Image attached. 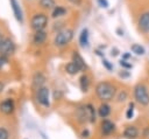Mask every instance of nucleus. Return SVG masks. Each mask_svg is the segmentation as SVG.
I'll return each mask as SVG.
<instances>
[{
	"instance_id": "f257e3e1",
	"label": "nucleus",
	"mask_w": 149,
	"mask_h": 139,
	"mask_svg": "<svg viewBox=\"0 0 149 139\" xmlns=\"http://www.w3.org/2000/svg\"><path fill=\"white\" fill-rule=\"evenodd\" d=\"M95 92L97 96L99 97V99L106 102V100H111L115 93V88L108 83V82H100L98 83L97 88H95Z\"/></svg>"
},
{
	"instance_id": "f03ea898",
	"label": "nucleus",
	"mask_w": 149,
	"mask_h": 139,
	"mask_svg": "<svg viewBox=\"0 0 149 139\" xmlns=\"http://www.w3.org/2000/svg\"><path fill=\"white\" fill-rule=\"evenodd\" d=\"M77 118L80 123H85V121L93 123L95 120V111L93 106L91 104L79 106L77 109Z\"/></svg>"
},
{
	"instance_id": "7ed1b4c3",
	"label": "nucleus",
	"mask_w": 149,
	"mask_h": 139,
	"mask_svg": "<svg viewBox=\"0 0 149 139\" xmlns=\"http://www.w3.org/2000/svg\"><path fill=\"white\" fill-rule=\"evenodd\" d=\"M72 37H73V32L71 29H64L57 33L54 40V43L57 47H64L72 40Z\"/></svg>"
},
{
	"instance_id": "20e7f679",
	"label": "nucleus",
	"mask_w": 149,
	"mask_h": 139,
	"mask_svg": "<svg viewBox=\"0 0 149 139\" xmlns=\"http://www.w3.org/2000/svg\"><path fill=\"white\" fill-rule=\"evenodd\" d=\"M134 96H135L136 102L140 103L141 105L149 104V95H148V90L144 85L137 84L134 89Z\"/></svg>"
},
{
	"instance_id": "39448f33",
	"label": "nucleus",
	"mask_w": 149,
	"mask_h": 139,
	"mask_svg": "<svg viewBox=\"0 0 149 139\" xmlns=\"http://www.w3.org/2000/svg\"><path fill=\"white\" fill-rule=\"evenodd\" d=\"M48 23V18L45 14L43 13H38V14H35L30 21V25H31V28L37 32V30H43L45 28Z\"/></svg>"
},
{
	"instance_id": "423d86ee",
	"label": "nucleus",
	"mask_w": 149,
	"mask_h": 139,
	"mask_svg": "<svg viewBox=\"0 0 149 139\" xmlns=\"http://www.w3.org/2000/svg\"><path fill=\"white\" fill-rule=\"evenodd\" d=\"M15 50V44L10 39H3L2 44L0 47V54L5 56H9L14 53Z\"/></svg>"
},
{
	"instance_id": "0eeeda50",
	"label": "nucleus",
	"mask_w": 149,
	"mask_h": 139,
	"mask_svg": "<svg viewBox=\"0 0 149 139\" xmlns=\"http://www.w3.org/2000/svg\"><path fill=\"white\" fill-rule=\"evenodd\" d=\"M37 100L41 105L43 106H49L50 100H49V89L45 86H42L37 89Z\"/></svg>"
},
{
	"instance_id": "6e6552de",
	"label": "nucleus",
	"mask_w": 149,
	"mask_h": 139,
	"mask_svg": "<svg viewBox=\"0 0 149 139\" xmlns=\"http://www.w3.org/2000/svg\"><path fill=\"white\" fill-rule=\"evenodd\" d=\"M0 111L5 114H9L14 111V102L10 98H6L0 103Z\"/></svg>"
},
{
	"instance_id": "1a4fd4ad",
	"label": "nucleus",
	"mask_w": 149,
	"mask_h": 139,
	"mask_svg": "<svg viewBox=\"0 0 149 139\" xmlns=\"http://www.w3.org/2000/svg\"><path fill=\"white\" fill-rule=\"evenodd\" d=\"M139 28L143 33L149 32V12H144L139 19Z\"/></svg>"
},
{
	"instance_id": "9d476101",
	"label": "nucleus",
	"mask_w": 149,
	"mask_h": 139,
	"mask_svg": "<svg viewBox=\"0 0 149 139\" xmlns=\"http://www.w3.org/2000/svg\"><path fill=\"white\" fill-rule=\"evenodd\" d=\"M9 2H10V6H12L13 13H14L16 20L20 21V22H22V21H23V18H22V11H21V8H20L19 2H17L16 0H9Z\"/></svg>"
},
{
	"instance_id": "9b49d317",
	"label": "nucleus",
	"mask_w": 149,
	"mask_h": 139,
	"mask_svg": "<svg viewBox=\"0 0 149 139\" xmlns=\"http://www.w3.org/2000/svg\"><path fill=\"white\" fill-rule=\"evenodd\" d=\"M114 124L112 123V121H109V120H107V119H105V120H102V123H101V132H102V134H111L113 131H114Z\"/></svg>"
},
{
	"instance_id": "f8f14e48",
	"label": "nucleus",
	"mask_w": 149,
	"mask_h": 139,
	"mask_svg": "<svg viewBox=\"0 0 149 139\" xmlns=\"http://www.w3.org/2000/svg\"><path fill=\"white\" fill-rule=\"evenodd\" d=\"M47 39V33L44 30H37L35 32L34 34V37H33V41L35 44H42Z\"/></svg>"
},
{
	"instance_id": "ddd939ff",
	"label": "nucleus",
	"mask_w": 149,
	"mask_h": 139,
	"mask_svg": "<svg viewBox=\"0 0 149 139\" xmlns=\"http://www.w3.org/2000/svg\"><path fill=\"white\" fill-rule=\"evenodd\" d=\"M139 132H137V128L135 126H127L125 128V132H123V135L127 138V139H135L137 137Z\"/></svg>"
},
{
	"instance_id": "4468645a",
	"label": "nucleus",
	"mask_w": 149,
	"mask_h": 139,
	"mask_svg": "<svg viewBox=\"0 0 149 139\" xmlns=\"http://www.w3.org/2000/svg\"><path fill=\"white\" fill-rule=\"evenodd\" d=\"M72 62H74V63L79 67L80 70H84V69L86 68V64H85L83 57H81L78 53H73V55H72Z\"/></svg>"
},
{
	"instance_id": "2eb2a0df",
	"label": "nucleus",
	"mask_w": 149,
	"mask_h": 139,
	"mask_svg": "<svg viewBox=\"0 0 149 139\" xmlns=\"http://www.w3.org/2000/svg\"><path fill=\"white\" fill-rule=\"evenodd\" d=\"M79 42L81 47H87L88 46V30L85 28L81 30L80 36H79Z\"/></svg>"
},
{
	"instance_id": "dca6fc26",
	"label": "nucleus",
	"mask_w": 149,
	"mask_h": 139,
	"mask_svg": "<svg viewBox=\"0 0 149 139\" xmlns=\"http://www.w3.org/2000/svg\"><path fill=\"white\" fill-rule=\"evenodd\" d=\"M65 70H66V72L70 74V75H76L77 72L80 71L79 67H78L74 62H70V63H68V64L65 65Z\"/></svg>"
},
{
	"instance_id": "f3484780",
	"label": "nucleus",
	"mask_w": 149,
	"mask_h": 139,
	"mask_svg": "<svg viewBox=\"0 0 149 139\" xmlns=\"http://www.w3.org/2000/svg\"><path fill=\"white\" fill-rule=\"evenodd\" d=\"M43 82H44V77H43V75H42L41 72L35 74V76H34V78H33V84H34V86L37 88V89H40V88H42Z\"/></svg>"
},
{
	"instance_id": "a211bd4d",
	"label": "nucleus",
	"mask_w": 149,
	"mask_h": 139,
	"mask_svg": "<svg viewBox=\"0 0 149 139\" xmlns=\"http://www.w3.org/2000/svg\"><path fill=\"white\" fill-rule=\"evenodd\" d=\"M109 112H111V109H109V106L107 105V104H101L100 106H99V109H98V113H99V116L101 117V118H106L108 114H109Z\"/></svg>"
},
{
	"instance_id": "6ab92c4d",
	"label": "nucleus",
	"mask_w": 149,
	"mask_h": 139,
	"mask_svg": "<svg viewBox=\"0 0 149 139\" xmlns=\"http://www.w3.org/2000/svg\"><path fill=\"white\" fill-rule=\"evenodd\" d=\"M66 14V9L64 7H61V6H56L52 11V18L56 19V18H59V16H63Z\"/></svg>"
},
{
	"instance_id": "aec40b11",
	"label": "nucleus",
	"mask_w": 149,
	"mask_h": 139,
	"mask_svg": "<svg viewBox=\"0 0 149 139\" xmlns=\"http://www.w3.org/2000/svg\"><path fill=\"white\" fill-rule=\"evenodd\" d=\"M79 84H80V89L83 90V91H87V89H88V85H90V79H88V77L87 76H81L80 78H79Z\"/></svg>"
},
{
	"instance_id": "412c9836",
	"label": "nucleus",
	"mask_w": 149,
	"mask_h": 139,
	"mask_svg": "<svg viewBox=\"0 0 149 139\" xmlns=\"http://www.w3.org/2000/svg\"><path fill=\"white\" fill-rule=\"evenodd\" d=\"M130 49H132V51H133V53H135L136 55H143V54L146 53L144 48H143L142 46L137 44V43H135V44H132Z\"/></svg>"
},
{
	"instance_id": "4be33fe9",
	"label": "nucleus",
	"mask_w": 149,
	"mask_h": 139,
	"mask_svg": "<svg viewBox=\"0 0 149 139\" xmlns=\"http://www.w3.org/2000/svg\"><path fill=\"white\" fill-rule=\"evenodd\" d=\"M41 6L43 8H52L55 6V0H41Z\"/></svg>"
},
{
	"instance_id": "5701e85b",
	"label": "nucleus",
	"mask_w": 149,
	"mask_h": 139,
	"mask_svg": "<svg viewBox=\"0 0 149 139\" xmlns=\"http://www.w3.org/2000/svg\"><path fill=\"white\" fill-rule=\"evenodd\" d=\"M7 63H8V58H7V56H5V55H0V70H1Z\"/></svg>"
},
{
	"instance_id": "b1692460",
	"label": "nucleus",
	"mask_w": 149,
	"mask_h": 139,
	"mask_svg": "<svg viewBox=\"0 0 149 139\" xmlns=\"http://www.w3.org/2000/svg\"><path fill=\"white\" fill-rule=\"evenodd\" d=\"M9 134H8V131L3 127H0V139H8Z\"/></svg>"
},
{
	"instance_id": "393cba45",
	"label": "nucleus",
	"mask_w": 149,
	"mask_h": 139,
	"mask_svg": "<svg viewBox=\"0 0 149 139\" xmlns=\"http://www.w3.org/2000/svg\"><path fill=\"white\" fill-rule=\"evenodd\" d=\"M133 113H134V104H129V109H128V111H127V113H126L127 118L130 119V118L133 117Z\"/></svg>"
},
{
	"instance_id": "a878e982",
	"label": "nucleus",
	"mask_w": 149,
	"mask_h": 139,
	"mask_svg": "<svg viewBox=\"0 0 149 139\" xmlns=\"http://www.w3.org/2000/svg\"><path fill=\"white\" fill-rule=\"evenodd\" d=\"M97 1H98V4H99L100 7H104V8H107L108 7V1L107 0H97Z\"/></svg>"
},
{
	"instance_id": "bb28decb",
	"label": "nucleus",
	"mask_w": 149,
	"mask_h": 139,
	"mask_svg": "<svg viewBox=\"0 0 149 139\" xmlns=\"http://www.w3.org/2000/svg\"><path fill=\"white\" fill-rule=\"evenodd\" d=\"M126 97H127L126 91H122V92H120V95H119V97H118V100H119V102H123V100L126 99Z\"/></svg>"
},
{
	"instance_id": "cd10ccee",
	"label": "nucleus",
	"mask_w": 149,
	"mask_h": 139,
	"mask_svg": "<svg viewBox=\"0 0 149 139\" xmlns=\"http://www.w3.org/2000/svg\"><path fill=\"white\" fill-rule=\"evenodd\" d=\"M120 64H121V65H123V67H126V68H130V67H132V64L126 63V61H123V60H121V61H120Z\"/></svg>"
},
{
	"instance_id": "c85d7f7f",
	"label": "nucleus",
	"mask_w": 149,
	"mask_h": 139,
	"mask_svg": "<svg viewBox=\"0 0 149 139\" xmlns=\"http://www.w3.org/2000/svg\"><path fill=\"white\" fill-rule=\"evenodd\" d=\"M104 64L106 65V68H107L108 70H111V69H112V65H111V64L108 63V61H106V60H104Z\"/></svg>"
},
{
	"instance_id": "c756f323",
	"label": "nucleus",
	"mask_w": 149,
	"mask_h": 139,
	"mask_svg": "<svg viewBox=\"0 0 149 139\" xmlns=\"http://www.w3.org/2000/svg\"><path fill=\"white\" fill-rule=\"evenodd\" d=\"M71 4H74V5H78L80 2V0H69Z\"/></svg>"
},
{
	"instance_id": "7c9ffc66",
	"label": "nucleus",
	"mask_w": 149,
	"mask_h": 139,
	"mask_svg": "<svg viewBox=\"0 0 149 139\" xmlns=\"http://www.w3.org/2000/svg\"><path fill=\"white\" fill-rule=\"evenodd\" d=\"M87 135H88V131H83V137L86 138Z\"/></svg>"
},
{
	"instance_id": "2f4dec72",
	"label": "nucleus",
	"mask_w": 149,
	"mask_h": 139,
	"mask_svg": "<svg viewBox=\"0 0 149 139\" xmlns=\"http://www.w3.org/2000/svg\"><path fill=\"white\" fill-rule=\"evenodd\" d=\"M2 41H3V37H2V35L0 34V47H1V44H2Z\"/></svg>"
},
{
	"instance_id": "473e14b6",
	"label": "nucleus",
	"mask_w": 149,
	"mask_h": 139,
	"mask_svg": "<svg viewBox=\"0 0 149 139\" xmlns=\"http://www.w3.org/2000/svg\"><path fill=\"white\" fill-rule=\"evenodd\" d=\"M2 89H3V84L0 82V92H1V90H2Z\"/></svg>"
}]
</instances>
